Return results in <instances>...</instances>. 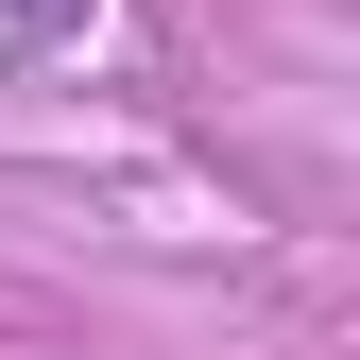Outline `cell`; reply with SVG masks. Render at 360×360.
Masks as SVG:
<instances>
[{"label": "cell", "mask_w": 360, "mask_h": 360, "mask_svg": "<svg viewBox=\"0 0 360 360\" xmlns=\"http://www.w3.org/2000/svg\"><path fill=\"white\" fill-rule=\"evenodd\" d=\"M86 18H103V0H0V69H34V52H69Z\"/></svg>", "instance_id": "1"}]
</instances>
